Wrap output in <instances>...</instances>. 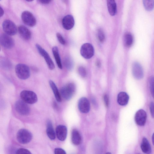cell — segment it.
Masks as SVG:
<instances>
[{
  "instance_id": "cell-1",
  "label": "cell",
  "mask_w": 154,
  "mask_h": 154,
  "mask_svg": "<svg viewBox=\"0 0 154 154\" xmlns=\"http://www.w3.org/2000/svg\"><path fill=\"white\" fill-rule=\"evenodd\" d=\"M32 133L28 130L24 128L20 129L17 132L16 137L20 143L25 144L29 143L32 138Z\"/></svg>"
},
{
  "instance_id": "cell-2",
  "label": "cell",
  "mask_w": 154,
  "mask_h": 154,
  "mask_svg": "<svg viewBox=\"0 0 154 154\" xmlns=\"http://www.w3.org/2000/svg\"><path fill=\"white\" fill-rule=\"evenodd\" d=\"M75 91V86L73 83H68L62 87L60 90L61 96L65 100H69L73 96Z\"/></svg>"
},
{
  "instance_id": "cell-3",
  "label": "cell",
  "mask_w": 154,
  "mask_h": 154,
  "mask_svg": "<svg viewBox=\"0 0 154 154\" xmlns=\"http://www.w3.org/2000/svg\"><path fill=\"white\" fill-rule=\"evenodd\" d=\"M15 71L17 76L21 79H27L30 75L29 68L25 64L19 63L17 65L15 68Z\"/></svg>"
},
{
  "instance_id": "cell-4",
  "label": "cell",
  "mask_w": 154,
  "mask_h": 154,
  "mask_svg": "<svg viewBox=\"0 0 154 154\" xmlns=\"http://www.w3.org/2000/svg\"><path fill=\"white\" fill-rule=\"evenodd\" d=\"M20 96L22 100L28 104H33L38 100L36 94L32 91L23 90L21 92Z\"/></svg>"
},
{
  "instance_id": "cell-5",
  "label": "cell",
  "mask_w": 154,
  "mask_h": 154,
  "mask_svg": "<svg viewBox=\"0 0 154 154\" xmlns=\"http://www.w3.org/2000/svg\"><path fill=\"white\" fill-rule=\"evenodd\" d=\"M14 107L17 112L22 116H27L30 111V108L27 103L23 100H19L16 101Z\"/></svg>"
},
{
  "instance_id": "cell-6",
  "label": "cell",
  "mask_w": 154,
  "mask_h": 154,
  "mask_svg": "<svg viewBox=\"0 0 154 154\" xmlns=\"http://www.w3.org/2000/svg\"><path fill=\"white\" fill-rule=\"evenodd\" d=\"M2 28L5 33L10 35H15L17 32L16 25L13 22L9 20H6L3 22Z\"/></svg>"
},
{
  "instance_id": "cell-7",
  "label": "cell",
  "mask_w": 154,
  "mask_h": 154,
  "mask_svg": "<svg viewBox=\"0 0 154 154\" xmlns=\"http://www.w3.org/2000/svg\"><path fill=\"white\" fill-rule=\"evenodd\" d=\"M80 53L82 56L85 58H91L94 54V48L91 44L89 43H85L81 47Z\"/></svg>"
},
{
  "instance_id": "cell-8",
  "label": "cell",
  "mask_w": 154,
  "mask_h": 154,
  "mask_svg": "<svg viewBox=\"0 0 154 154\" xmlns=\"http://www.w3.org/2000/svg\"><path fill=\"white\" fill-rule=\"evenodd\" d=\"M36 47L39 53L44 58L49 69H53L55 68L54 64L47 52L38 44H36Z\"/></svg>"
},
{
  "instance_id": "cell-9",
  "label": "cell",
  "mask_w": 154,
  "mask_h": 154,
  "mask_svg": "<svg viewBox=\"0 0 154 154\" xmlns=\"http://www.w3.org/2000/svg\"><path fill=\"white\" fill-rule=\"evenodd\" d=\"M10 36L6 33H2L0 35V44L2 46L6 49H11L14 45V41Z\"/></svg>"
},
{
  "instance_id": "cell-10",
  "label": "cell",
  "mask_w": 154,
  "mask_h": 154,
  "mask_svg": "<svg viewBox=\"0 0 154 154\" xmlns=\"http://www.w3.org/2000/svg\"><path fill=\"white\" fill-rule=\"evenodd\" d=\"M21 19L23 23L30 27L35 26L36 20L33 14L30 12L25 11L21 14Z\"/></svg>"
},
{
  "instance_id": "cell-11",
  "label": "cell",
  "mask_w": 154,
  "mask_h": 154,
  "mask_svg": "<svg viewBox=\"0 0 154 154\" xmlns=\"http://www.w3.org/2000/svg\"><path fill=\"white\" fill-rule=\"evenodd\" d=\"M147 115L143 109H140L136 112L134 117L135 122L140 126H143L146 122Z\"/></svg>"
},
{
  "instance_id": "cell-12",
  "label": "cell",
  "mask_w": 154,
  "mask_h": 154,
  "mask_svg": "<svg viewBox=\"0 0 154 154\" xmlns=\"http://www.w3.org/2000/svg\"><path fill=\"white\" fill-rule=\"evenodd\" d=\"M132 72L134 78L140 79L143 76V71L140 64L137 62L134 63L132 66Z\"/></svg>"
},
{
  "instance_id": "cell-13",
  "label": "cell",
  "mask_w": 154,
  "mask_h": 154,
  "mask_svg": "<svg viewBox=\"0 0 154 154\" xmlns=\"http://www.w3.org/2000/svg\"><path fill=\"white\" fill-rule=\"evenodd\" d=\"M78 107L79 110L82 112H88L90 109V104L88 100L85 97L81 98L79 101Z\"/></svg>"
},
{
  "instance_id": "cell-14",
  "label": "cell",
  "mask_w": 154,
  "mask_h": 154,
  "mask_svg": "<svg viewBox=\"0 0 154 154\" xmlns=\"http://www.w3.org/2000/svg\"><path fill=\"white\" fill-rule=\"evenodd\" d=\"M56 134L57 138L61 141L64 140L66 137L67 128L64 125H59L56 128Z\"/></svg>"
},
{
  "instance_id": "cell-15",
  "label": "cell",
  "mask_w": 154,
  "mask_h": 154,
  "mask_svg": "<svg viewBox=\"0 0 154 154\" xmlns=\"http://www.w3.org/2000/svg\"><path fill=\"white\" fill-rule=\"evenodd\" d=\"M63 27L66 30H69L73 27L75 21L72 16L68 15L65 16L63 19L62 21Z\"/></svg>"
},
{
  "instance_id": "cell-16",
  "label": "cell",
  "mask_w": 154,
  "mask_h": 154,
  "mask_svg": "<svg viewBox=\"0 0 154 154\" xmlns=\"http://www.w3.org/2000/svg\"><path fill=\"white\" fill-rule=\"evenodd\" d=\"M18 31L21 37L25 40L29 39L31 37V33L29 30L26 27L20 25L18 27Z\"/></svg>"
},
{
  "instance_id": "cell-17",
  "label": "cell",
  "mask_w": 154,
  "mask_h": 154,
  "mask_svg": "<svg viewBox=\"0 0 154 154\" xmlns=\"http://www.w3.org/2000/svg\"><path fill=\"white\" fill-rule=\"evenodd\" d=\"M46 134L49 138L51 140L55 138V133L54 129L52 124L50 120H48L47 122Z\"/></svg>"
},
{
  "instance_id": "cell-18",
  "label": "cell",
  "mask_w": 154,
  "mask_h": 154,
  "mask_svg": "<svg viewBox=\"0 0 154 154\" xmlns=\"http://www.w3.org/2000/svg\"><path fill=\"white\" fill-rule=\"evenodd\" d=\"M129 99L128 95L125 92H120L117 96V102L121 106H125L128 103Z\"/></svg>"
},
{
  "instance_id": "cell-19",
  "label": "cell",
  "mask_w": 154,
  "mask_h": 154,
  "mask_svg": "<svg viewBox=\"0 0 154 154\" xmlns=\"http://www.w3.org/2000/svg\"><path fill=\"white\" fill-rule=\"evenodd\" d=\"M71 140L72 143L75 145H79L82 142L81 135L76 129H74L72 133Z\"/></svg>"
},
{
  "instance_id": "cell-20",
  "label": "cell",
  "mask_w": 154,
  "mask_h": 154,
  "mask_svg": "<svg viewBox=\"0 0 154 154\" xmlns=\"http://www.w3.org/2000/svg\"><path fill=\"white\" fill-rule=\"evenodd\" d=\"M140 147L141 150L144 153H150L152 151L151 146L147 139L143 137L141 144Z\"/></svg>"
},
{
  "instance_id": "cell-21",
  "label": "cell",
  "mask_w": 154,
  "mask_h": 154,
  "mask_svg": "<svg viewBox=\"0 0 154 154\" xmlns=\"http://www.w3.org/2000/svg\"><path fill=\"white\" fill-rule=\"evenodd\" d=\"M108 12L110 15H115L116 12V5L115 0H106Z\"/></svg>"
},
{
  "instance_id": "cell-22",
  "label": "cell",
  "mask_w": 154,
  "mask_h": 154,
  "mask_svg": "<svg viewBox=\"0 0 154 154\" xmlns=\"http://www.w3.org/2000/svg\"><path fill=\"white\" fill-rule=\"evenodd\" d=\"M50 85L54 93L57 101L59 102L61 101V96L55 83L52 80L49 81Z\"/></svg>"
},
{
  "instance_id": "cell-23",
  "label": "cell",
  "mask_w": 154,
  "mask_h": 154,
  "mask_svg": "<svg viewBox=\"0 0 154 154\" xmlns=\"http://www.w3.org/2000/svg\"><path fill=\"white\" fill-rule=\"evenodd\" d=\"M52 51L58 66L60 69H62V66L57 47H53Z\"/></svg>"
},
{
  "instance_id": "cell-24",
  "label": "cell",
  "mask_w": 154,
  "mask_h": 154,
  "mask_svg": "<svg viewBox=\"0 0 154 154\" xmlns=\"http://www.w3.org/2000/svg\"><path fill=\"white\" fill-rule=\"evenodd\" d=\"M143 6L148 11H152L154 8V0H143Z\"/></svg>"
},
{
  "instance_id": "cell-25",
  "label": "cell",
  "mask_w": 154,
  "mask_h": 154,
  "mask_svg": "<svg viewBox=\"0 0 154 154\" xmlns=\"http://www.w3.org/2000/svg\"><path fill=\"white\" fill-rule=\"evenodd\" d=\"M124 42L125 46L128 47L131 46L133 42V38L131 34L126 33L124 37Z\"/></svg>"
},
{
  "instance_id": "cell-26",
  "label": "cell",
  "mask_w": 154,
  "mask_h": 154,
  "mask_svg": "<svg viewBox=\"0 0 154 154\" xmlns=\"http://www.w3.org/2000/svg\"><path fill=\"white\" fill-rule=\"evenodd\" d=\"M150 91L152 97L154 98V77L151 76L149 79Z\"/></svg>"
},
{
  "instance_id": "cell-27",
  "label": "cell",
  "mask_w": 154,
  "mask_h": 154,
  "mask_svg": "<svg viewBox=\"0 0 154 154\" xmlns=\"http://www.w3.org/2000/svg\"><path fill=\"white\" fill-rule=\"evenodd\" d=\"M97 36L99 41L102 42L105 39V35L104 32L101 29H99L97 32Z\"/></svg>"
},
{
  "instance_id": "cell-28",
  "label": "cell",
  "mask_w": 154,
  "mask_h": 154,
  "mask_svg": "<svg viewBox=\"0 0 154 154\" xmlns=\"http://www.w3.org/2000/svg\"><path fill=\"white\" fill-rule=\"evenodd\" d=\"M16 154H31L32 153L27 149L24 148H20L16 151Z\"/></svg>"
},
{
  "instance_id": "cell-29",
  "label": "cell",
  "mask_w": 154,
  "mask_h": 154,
  "mask_svg": "<svg viewBox=\"0 0 154 154\" xmlns=\"http://www.w3.org/2000/svg\"><path fill=\"white\" fill-rule=\"evenodd\" d=\"M78 72L80 75L82 77H85L86 74V70L82 66H80L78 68Z\"/></svg>"
},
{
  "instance_id": "cell-30",
  "label": "cell",
  "mask_w": 154,
  "mask_h": 154,
  "mask_svg": "<svg viewBox=\"0 0 154 154\" xmlns=\"http://www.w3.org/2000/svg\"><path fill=\"white\" fill-rule=\"evenodd\" d=\"M56 35L59 42L62 45L65 44L66 43L65 40L62 35L59 33H57Z\"/></svg>"
},
{
  "instance_id": "cell-31",
  "label": "cell",
  "mask_w": 154,
  "mask_h": 154,
  "mask_svg": "<svg viewBox=\"0 0 154 154\" xmlns=\"http://www.w3.org/2000/svg\"><path fill=\"white\" fill-rule=\"evenodd\" d=\"M65 64L66 66L67 67L68 69H70L72 68V63L71 60L69 59H66L65 61Z\"/></svg>"
},
{
  "instance_id": "cell-32",
  "label": "cell",
  "mask_w": 154,
  "mask_h": 154,
  "mask_svg": "<svg viewBox=\"0 0 154 154\" xmlns=\"http://www.w3.org/2000/svg\"><path fill=\"white\" fill-rule=\"evenodd\" d=\"M54 152L55 154H66V153L64 150L60 148H55Z\"/></svg>"
},
{
  "instance_id": "cell-33",
  "label": "cell",
  "mask_w": 154,
  "mask_h": 154,
  "mask_svg": "<svg viewBox=\"0 0 154 154\" xmlns=\"http://www.w3.org/2000/svg\"><path fill=\"white\" fill-rule=\"evenodd\" d=\"M149 110L152 117L154 118V102H151L150 103Z\"/></svg>"
},
{
  "instance_id": "cell-34",
  "label": "cell",
  "mask_w": 154,
  "mask_h": 154,
  "mask_svg": "<svg viewBox=\"0 0 154 154\" xmlns=\"http://www.w3.org/2000/svg\"><path fill=\"white\" fill-rule=\"evenodd\" d=\"M104 100L106 106H108L109 105V100L108 97L107 95H104Z\"/></svg>"
},
{
  "instance_id": "cell-35",
  "label": "cell",
  "mask_w": 154,
  "mask_h": 154,
  "mask_svg": "<svg viewBox=\"0 0 154 154\" xmlns=\"http://www.w3.org/2000/svg\"><path fill=\"white\" fill-rule=\"evenodd\" d=\"M41 3L44 4L49 3L51 0H38Z\"/></svg>"
},
{
  "instance_id": "cell-36",
  "label": "cell",
  "mask_w": 154,
  "mask_h": 154,
  "mask_svg": "<svg viewBox=\"0 0 154 154\" xmlns=\"http://www.w3.org/2000/svg\"><path fill=\"white\" fill-rule=\"evenodd\" d=\"M0 12L1 17H2L3 15L4 12L3 9L1 8V7H0Z\"/></svg>"
},
{
  "instance_id": "cell-37",
  "label": "cell",
  "mask_w": 154,
  "mask_h": 154,
  "mask_svg": "<svg viewBox=\"0 0 154 154\" xmlns=\"http://www.w3.org/2000/svg\"><path fill=\"white\" fill-rule=\"evenodd\" d=\"M152 140L153 144L154 145V133H153L152 137Z\"/></svg>"
},
{
  "instance_id": "cell-38",
  "label": "cell",
  "mask_w": 154,
  "mask_h": 154,
  "mask_svg": "<svg viewBox=\"0 0 154 154\" xmlns=\"http://www.w3.org/2000/svg\"><path fill=\"white\" fill-rule=\"evenodd\" d=\"M96 64H97V65L98 66H99H99H100V63L99 62H97V63Z\"/></svg>"
},
{
  "instance_id": "cell-39",
  "label": "cell",
  "mask_w": 154,
  "mask_h": 154,
  "mask_svg": "<svg viewBox=\"0 0 154 154\" xmlns=\"http://www.w3.org/2000/svg\"><path fill=\"white\" fill-rule=\"evenodd\" d=\"M28 2H31L33 1V0H26Z\"/></svg>"
}]
</instances>
